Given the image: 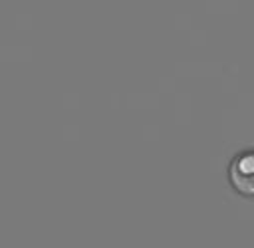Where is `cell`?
Instances as JSON below:
<instances>
[{
    "instance_id": "obj_1",
    "label": "cell",
    "mask_w": 254,
    "mask_h": 248,
    "mask_svg": "<svg viewBox=\"0 0 254 248\" xmlns=\"http://www.w3.org/2000/svg\"><path fill=\"white\" fill-rule=\"evenodd\" d=\"M228 179L240 194L254 196V151L240 153L232 159L228 167Z\"/></svg>"
}]
</instances>
